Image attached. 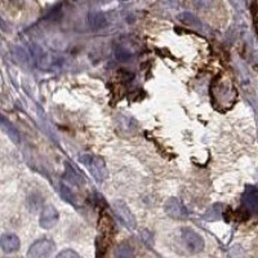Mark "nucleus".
<instances>
[{"instance_id": "obj_1", "label": "nucleus", "mask_w": 258, "mask_h": 258, "mask_svg": "<svg viewBox=\"0 0 258 258\" xmlns=\"http://www.w3.org/2000/svg\"><path fill=\"white\" fill-rule=\"evenodd\" d=\"M211 93L216 106L223 107V109H230L238 98V93L235 91L231 80L225 75L216 78L212 84Z\"/></svg>"}, {"instance_id": "obj_2", "label": "nucleus", "mask_w": 258, "mask_h": 258, "mask_svg": "<svg viewBox=\"0 0 258 258\" xmlns=\"http://www.w3.org/2000/svg\"><path fill=\"white\" fill-rule=\"evenodd\" d=\"M79 161L89 170V173L94 177V179L98 182H102L107 177V169H106V163L102 158L96 155H82Z\"/></svg>"}, {"instance_id": "obj_3", "label": "nucleus", "mask_w": 258, "mask_h": 258, "mask_svg": "<svg viewBox=\"0 0 258 258\" xmlns=\"http://www.w3.org/2000/svg\"><path fill=\"white\" fill-rule=\"evenodd\" d=\"M181 239L187 252L192 253V254L200 253L204 249V239L198 232L194 231V230L187 229V227L182 229Z\"/></svg>"}, {"instance_id": "obj_4", "label": "nucleus", "mask_w": 258, "mask_h": 258, "mask_svg": "<svg viewBox=\"0 0 258 258\" xmlns=\"http://www.w3.org/2000/svg\"><path fill=\"white\" fill-rule=\"evenodd\" d=\"M241 212L245 216H253L258 213V188L248 186L241 198Z\"/></svg>"}, {"instance_id": "obj_5", "label": "nucleus", "mask_w": 258, "mask_h": 258, "mask_svg": "<svg viewBox=\"0 0 258 258\" xmlns=\"http://www.w3.org/2000/svg\"><path fill=\"white\" fill-rule=\"evenodd\" d=\"M112 209H114L116 217L121 221L123 225H125L129 230L136 229V226H137L136 218L125 203L120 202V200H116V202L112 204Z\"/></svg>"}, {"instance_id": "obj_6", "label": "nucleus", "mask_w": 258, "mask_h": 258, "mask_svg": "<svg viewBox=\"0 0 258 258\" xmlns=\"http://www.w3.org/2000/svg\"><path fill=\"white\" fill-rule=\"evenodd\" d=\"M53 250H54V243L52 240H49V239H39L29 248L27 257H48V255L52 254Z\"/></svg>"}, {"instance_id": "obj_7", "label": "nucleus", "mask_w": 258, "mask_h": 258, "mask_svg": "<svg viewBox=\"0 0 258 258\" xmlns=\"http://www.w3.org/2000/svg\"><path fill=\"white\" fill-rule=\"evenodd\" d=\"M164 211L165 213H167L169 217L173 218V220H186L188 216L187 209L185 208V206H183L177 198H170V199H168L167 202H165Z\"/></svg>"}, {"instance_id": "obj_8", "label": "nucleus", "mask_w": 258, "mask_h": 258, "mask_svg": "<svg viewBox=\"0 0 258 258\" xmlns=\"http://www.w3.org/2000/svg\"><path fill=\"white\" fill-rule=\"evenodd\" d=\"M58 222V212L53 206H47L40 214V220H39V225L41 229L50 230L52 227L56 226Z\"/></svg>"}, {"instance_id": "obj_9", "label": "nucleus", "mask_w": 258, "mask_h": 258, "mask_svg": "<svg viewBox=\"0 0 258 258\" xmlns=\"http://www.w3.org/2000/svg\"><path fill=\"white\" fill-rule=\"evenodd\" d=\"M0 246L4 253H12L20 248V239L15 234H4L0 239Z\"/></svg>"}, {"instance_id": "obj_10", "label": "nucleus", "mask_w": 258, "mask_h": 258, "mask_svg": "<svg viewBox=\"0 0 258 258\" xmlns=\"http://www.w3.org/2000/svg\"><path fill=\"white\" fill-rule=\"evenodd\" d=\"M88 22L92 30H102L107 26V18L102 12H91L88 15Z\"/></svg>"}, {"instance_id": "obj_11", "label": "nucleus", "mask_w": 258, "mask_h": 258, "mask_svg": "<svg viewBox=\"0 0 258 258\" xmlns=\"http://www.w3.org/2000/svg\"><path fill=\"white\" fill-rule=\"evenodd\" d=\"M2 128H3L4 132L9 136V138H11L15 144H20L21 142L20 133H18V131L12 125V124L9 123V121H7V119L4 116L2 117Z\"/></svg>"}, {"instance_id": "obj_12", "label": "nucleus", "mask_w": 258, "mask_h": 258, "mask_svg": "<svg viewBox=\"0 0 258 258\" xmlns=\"http://www.w3.org/2000/svg\"><path fill=\"white\" fill-rule=\"evenodd\" d=\"M64 178L68 179L70 183H73L74 186H83L84 183V179L83 177L78 173L77 170L71 168L70 165L66 164V172H64Z\"/></svg>"}, {"instance_id": "obj_13", "label": "nucleus", "mask_w": 258, "mask_h": 258, "mask_svg": "<svg viewBox=\"0 0 258 258\" xmlns=\"http://www.w3.org/2000/svg\"><path fill=\"white\" fill-rule=\"evenodd\" d=\"M114 56L117 61L128 62L129 59L132 58V53H131V50L126 49V48H124L123 45L116 44L114 47Z\"/></svg>"}, {"instance_id": "obj_14", "label": "nucleus", "mask_w": 258, "mask_h": 258, "mask_svg": "<svg viewBox=\"0 0 258 258\" xmlns=\"http://www.w3.org/2000/svg\"><path fill=\"white\" fill-rule=\"evenodd\" d=\"M222 204H214L212 206L211 208L207 211V213L204 214V220L207 221H216V220H220L222 217Z\"/></svg>"}, {"instance_id": "obj_15", "label": "nucleus", "mask_w": 258, "mask_h": 258, "mask_svg": "<svg viewBox=\"0 0 258 258\" xmlns=\"http://www.w3.org/2000/svg\"><path fill=\"white\" fill-rule=\"evenodd\" d=\"M115 255L116 257H133L135 253H133V249L128 244H120L115 250Z\"/></svg>"}, {"instance_id": "obj_16", "label": "nucleus", "mask_w": 258, "mask_h": 258, "mask_svg": "<svg viewBox=\"0 0 258 258\" xmlns=\"http://www.w3.org/2000/svg\"><path fill=\"white\" fill-rule=\"evenodd\" d=\"M179 20L194 27H200V21L191 13H182V15H179Z\"/></svg>"}, {"instance_id": "obj_17", "label": "nucleus", "mask_w": 258, "mask_h": 258, "mask_svg": "<svg viewBox=\"0 0 258 258\" xmlns=\"http://www.w3.org/2000/svg\"><path fill=\"white\" fill-rule=\"evenodd\" d=\"M13 56H15L16 59L22 64H26L27 62H29V54H27L26 50H25L24 48L16 47L15 50H13Z\"/></svg>"}, {"instance_id": "obj_18", "label": "nucleus", "mask_w": 258, "mask_h": 258, "mask_svg": "<svg viewBox=\"0 0 258 258\" xmlns=\"http://www.w3.org/2000/svg\"><path fill=\"white\" fill-rule=\"evenodd\" d=\"M61 195L68 203L75 204V195H74L73 191H71L66 185H61Z\"/></svg>"}, {"instance_id": "obj_19", "label": "nucleus", "mask_w": 258, "mask_h": 258, "mask_svg": "<svg viewBox=\"0 0 258 258\" xmlns=\"http://www.w3.org/2000/svg\"><path fill=\"white\" fill-rule=\"evenodd\" d=\"M192 4L197 7L198 9H209L212 6H213V0H192Z\"/></svg>"}, {"instance_id": "obj_20", "label": "nucleus", "mask_w": 258, "mask_h": 258, "mask_svg": "<svg viewBox=\"0 0 258 258\" xmlns=\"http://www.w3.org/2000/svg\"><path fill=\"white\" fill-rule=\"evenodd\" d=\"M57 257L58 258H73V257L78 258L79 257V254H78L77 252H74L73 249H64V250H62V252H59L58 254H57Z\"/></svg>"}, {"instance_id": "obj_21", "label": "nucleus", "mask_w": 258, "mask_h": 258, "mask_svg": "<svg viewBox=\"0 0 258 258\" xmlns=\"http://www.w3.org/2000/svg\"><path fill=\"white\" fill-rule=\"evenodd\" d=\"M255 27H257V30H258V13H257V16H255Z\"/></svg>"}]
</instances>
